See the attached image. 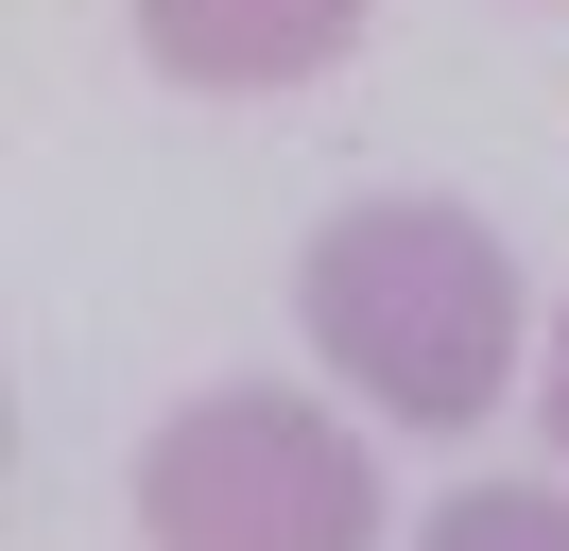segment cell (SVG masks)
Segmentation results:
<instances>
[{"instance_id": "cell-1", "label": "cell", "mask_w": 569, "mask_h": 551, "mask_svg": "<svg viewBox=\"0 0 569 551\" xmlns=\"http://www.w3.org/2000/svg\"><path fill=\"white\" fill-rule=\"evenodd\" d=\"M293 310H311V344L346 362V397H380L397 431H466V413H500V379H518V259H500L466 207H431V190L346 207V224L311 241V276H293Z\"/></svg>"}, {"instance_id": "cell-2", "label": "cell", "mask_w": 569, "mask_h": 551, "mask_svg": "<svg viewBox=\"0 0 569 551\" xmlns=\"http://www.w3.org/2000/svg\"><path fill=\"white\" fill-rule=\"evenodd\" d=\"M139 534L156 551H380V465L346 448V413L277 397V379H224V397L156 413Z\"/></svg>"}, {"instance_id": "cell-3", "label": "cell", "mask_w": 569, "mask_h": 551, "mask_svg": "<svg viewBox=\"0 0 569 551\" xmlns=\"http://www.w3.org/2000/svg\"><path fill=\"white\" fill-rule=\"evenodd\" d=\"M362 34V0H139V52L173 87H311Z\"/></svg>"}, {"instance_id": "cell-4", "label": "cell", "mask_w": 569, "mask_h": 551, "mask_svg": "<svg viewBox=\"0 0 569 551\" xmlns=\"http://www.w3.org/2000/svg\"><path fill=\"white\" fill-rule=\"evenodd\" d=\"M415 551H569V482H466Z\"/></svg>"}, {"instance_id": "cell-5", "label": "cell", "mask_w": 569, "mask_h": 551, "mask_svg": "<svg viewBox=\"0 0 569 551\" xmlns=\"http://www.w3.org/2000/svg\"><path fill=\"white\" fill-rule=\"evenodd\" d=\"M535 431H552V448H569V328H552V397H535Z\"/></svg>"}]
</instances>
